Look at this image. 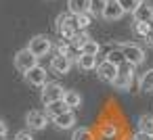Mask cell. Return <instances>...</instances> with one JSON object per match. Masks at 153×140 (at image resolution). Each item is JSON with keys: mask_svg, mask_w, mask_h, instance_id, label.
<instances>
[{"mask_svg": "<svg viewBox=\"0 0 153 140\" xmlns=\"http://www.w3.org/2000/svg\"><path fill=\"white\" fill-rule=\"evenodd\" d=\"M57 29H59V34H61V38L63 40H74V36L80 32V27H78V17L76 15H67V13H61L59 17H57Z\"/></svg>", "mask_w": 153, "mask_h": 140, "instance_id": "1", "label": "cell"}, {"mask_svg": "<svg viewBox=\"0 0 153 140\" xmlns=\"http://www.w3.org/2000/svg\"><path fill=\"white\" fill-rule=\"evenodd\" d=\"M27 50L36 57V59H42V57H46L51 50H53V42H51V38L48 36H34L32 40H30V44H27Z\"/></svg>", "mask_w": 153, "mask_h": 140, "instance_id": "2", "label": "cell"}, {"mask_svg": "<svg viewBox=\"0 0 153 140\" xmlns=\"http://www.w3.org/2000/svg\"><path fill=\"white\" fill-rule=\"evenodd\" d=\"M120 50L124 55V61L132 67H138L145 63V50L138 44H120Z\"/></svg>", "mask_w": 153, "mask_h": 140, "instance_id": "3", "label": "cell"}, {"mask_svg": "<svg viewBox=\"0 0 153 140\" xmlns=\"http://www.w3.org/2000/svg\"><path fill=\"white\" fill-rule=\"evenodd\" d=\"M63 94H65V88L59 84V82H48L42 92H40V98L44 105H51V102H57V100H63Z\"/></svg>", "mask_w": 153, "mask_h": 140, "instance_id": "4", "label": "cell"}, {"mask_svg": "<svg viewBox=\"0 0 153 140\" xmlns=\"http://www.w3.org/2000/svg\"><path fill=\"white\" fill-rule=\"evenodd\" d=\"M117 73H120V67L117 65H113L111 61H101L99 65H97V75H99V80L101 82H107V84H113L115 82V77H117Z\"/></svg>", "mask_w": 153, "mask_h": 140, "instance_id": "5", "label": "cell"}, {"mask_svg": "<svg viewBox=\"0 0 153 140\" xmlns=\"http://www.w3.org/2000/svg\"><path fill=\"white\" fill-rule=\"evenodd\" d=\"M99 140H122V125L117 121H103L99 125Z\"/></svg>", "mask_w": 153, "mask_h": 140, "instance_id": "6", "label": "cell"}, {"mask_svg": "<svg viewBox=\"0 0 153 140\" xmlns=\"http://www.w3.org/2000/svg\"><path fill=\"white\" fill-rule=\"evenodd\" d=\"M38 65V59L27 50V48H23V50H19L17 55H15V67L21 71V73H27L30 69H34Z\"/></svg>", "mask_w": 153, "mask_h": 140, "instance_id": "7", "label": "cell"}, {"mask_svg": "<svg viewBox=\"0 0 153 140\" xmlns=\"http://www.w3.org/2000/svg\"><path fill=\"white\" fill-rule=\"evenodd\" d=\"M48 121H51V117L46 115V111H30V113L25 115V123H27V127L34 130V132L44 130V127L48 125Z\"/></svg>", "mask_w": 153, "mask_h": 140, "instance_id": "8", "label": "cell"}, {"mask_svg": "<svg viewBox=\"0 0 153 140\" xmlns=\"http://www.w3.org/2000/svg\"><path fill=\"white\" fill-rule=\"evenodd\" d=\"M25 75V82L30 84V86H36V88H44L48 82H46V77H48V73H46V69L42 67V65H36L34 69H30L27 73H23Z\"/></svg>", "mask_w": 153, "mask_h": 140, "instance_id": "9", "label": "cell"}, {"mask_svg": "<svg viewBox=\"0 0 153 140\" xmlns=\"http://www.w3.org/2000/svg\"><path fill=\"white\" fill-rule=\"evenodd\" d=\"M130 69H132V65H128V63L120 65V73H117V77L113 82L115 90H122V92L130 90V86H132V73H130Z\"/></svg>", "mask_w": 153, "mask_h": 140, "instance_id": "10", "label": "cell"}, {"mask_svg": "<svg viewBox=\"0 0 153 140\" xmlns=\"http://www.w3.org/2000/svg\"><path fill=\"white\" fill-rule=\"evenodd\" d=\"M132 17H134V21H143V23H149L153 27V4L147 2V0H140V4L134 9Z\"/></svg>", "mask_w": 153, "mask_h": 140, "instance_id": "11", "label": "cell"}, {"mask_svg": "<svg viewBox=\"0 0 153 140\" xmlns=\"http://www.w3.org/2000/svg\"><path fill=\"white\" fill-rule=\"evenodd\" d=\"M71 59L67 57V55H55L53 59H51V69L55 71V73H59V75H67L69 73V69H71Z\"/></svg>", "mask_w": 153, "mask_h": 140, "instance_id": "12", "label": "cell"}, {"mask_svg": "<svg viewBox=\"0 0 153 140\" xmlns=\"http://www.w3.org/2000/svg\"><path fill=\"white\" fill-rule=\"evenodd\" d=\"M124 15H126V11L117 4V0H109L101 17H103L105 21H117V19H122Z\"/></svg>", "mask_w": 153, "mask_h": 140, "instance_id": "13", "label": "cell"}, {"mask_svg": "<svg viewBox=\"0 0 153 140\" xmlns=\"http://www.w3.org/2000/svg\"><path fill=\"white\" fill-rule=\"evenodd\" d=\"M53 123H55L59 130H71V127L76 125V113L69 109V111H65V113L53 117Z\"/></svg>", "mask_w": 153, "mask_h": 140, "instance_id": "14", "label": "cell"}, {"mask_svg": "<svg viewBox=\"0 0 153 140\" xmlns=\"http://www.w3.org/2000/svg\"><path fill=\"white\" fill-rule=\"evenodd\" d=\"M67 7H69V13L71 15H84V13H88L90 0H69Z\"/></svg>", "mask_w": 153, "mask_h": 140, "instance_id": "15", "label": "cell"}, {"mask_svg": "<svg viewBox=\"0 0 153 140\" xmlns=\"http://www.w3.org/2000/svg\"><path fill=\"white\" fill-rule=\"evenodd\" d=\"M76 63H78V67H80L82 71L97 69V65H99V63H97V57H92V55H84V52L78 57V61H76Z\"/></svg>", "mask_w": 153, "mask_h": 140, "instance_id": "16", "label": "cell"}, {"mask_svg": "<svg viewBox=\"0 0 153 140\" xmlns=\"http://www.w3.org/2000/svg\"><path fill=\"white\" fill-rule=\"evenodd\" d=\"M63 102L74 111V109H78V107L82 105V96H80V92H76V90H65V94H63Z\"/></svg>", "mask_w": 153, "mask_h": 140, "instance_id": "17", "label": "cell"}, {"mask_svg": "<svg viewBox=\"0 0 153 140\" xmlns=\"http://www.w3.org/2000/svg\"><path fill=\"white\" fill-rule=\"evenodd\" d=\"M138 88H140V92H153V69H147V71L140 75Z\"/></svg>", "mask_w": 153, "mask_h": 140, "instance_id": "18", "label": "cell"}, {"mask_svg": "<svg viewBox=\"0 0 153 140\" xmlns=\"http://www.w3.org/2000/svg\"><path fill=\"white\" fill-rule=\"evenodd\" d=\"M65 111H69V107L63 102V100H57V102H51V105H46V115L53 119V117H57V115H61V113H65Z\"/></svg>", "mask_w": 153, "mask_h": 140, "instance_id": "19", "label": "cell"}, {"mask_svg": "<svg viewBox=\"0 0 153 140\" xmlns=\"http://www.w3.org/2000/svg\"><path fill=\"white\" fill-rule=\"evenodd\" d=\"M138 132H145L149 136H153V117L151 115H140L138 117Z\"/></svg>", "mask_w": 153, "mask_h": 140, "instance_id": "20", "label": "cell"}, {"mask_svg": "<svg viewBox=\"0 0 153 140\" xmlns=\"http://www.w3.org/2000/svg\"><path fill=\"white\" fill-rule=\"evenodd\" d=\"M107 2H109V0H90L88 13H90L92 17H101L103 11H105V7H107Z\"/></svg>", "mask_w": 153, "mask_h": 140, "instance_id": "21", "label": "cell"}, {"mask_svg": "<svg viewBox=\"0 0 153 140\" xmlns=\"http://www.w3.org/2000/svg\"><path fill=\"white\" fill-rule=\"evenodd\" d=\"M71 140H97V138H94L92 130H88V127H78V130H74Z\"/></svg>", "mask_w": 153, "mask_h": 140, "instance_id": "22", "label": "cell"}, {"mask_svg": "<svg viewBox=\"0 0 153 140\" xmlns=\"http://www.w3.org/2000/svg\"><path fill=\"white\" fill-rule=\"evenodd\" d=\"M132 32L138 34L140 38H147L149 32H151V25L149 23H143V21H132Z\"/></svg>", "mask_w": 153, "mask_h": 140, "instance_id": "23", "label": "cell"}, {"mask_svg": "<svg viewBox=\"0 0 153 140\" xmlns=\"http://www.w3.org/2000/svg\"><path fill=\"white\" fill-rule=\"evenodd\" d=\"M82 52H84V55H92V57H97V55L101 52V44H99V42H94V40H88V42L84 44Z\"/></svg>", "mask_w": 153, "mask_h": 140, "instance_id": "24", "label": "cell"}, {"mask_svg": "<svg viewBox=\"0 0 153 140\" xmlns=\"http://www.w3.org/2000/svg\"><path fill=\"white\" fill-rule=\"evenodd\" d=\"M107 61H111V63H113V65H117V67L126 63V61H124V55H122V50H120V48L111 50V52L107 55Z\"/></svg>", "mask_w": 153, "mask_h": 140, "instance_id": "25", "label": "cell"}, {"mask_svg": "<svg viewBox=\"0 0 153 140\" xmlns=\"http://www.w3.org/2000/svg\"><path fill=\"white\" fill-rule=\"evenodd\" d=\"M117 4H120L126 13H134V9L140 4V0H117Z\"/></svg>", "mask_w": 153, "mask_h": 140, "instance_id": "26", "label": "cell"}, {"mask_svg": "<svg viewBox=\"0 0 153 140\" xmlns=\"http://www.w3.org/2000/svg\"><path fill=\"white\" fill-rule=\"evenodd\" d=\"M78 17V27L80 29H86L90 23H92V15L90 13H84V15H76Z\"/></svg>", "mask_w": 153, "mask_h": 140, "instance_id": "27", "label": "cell"}, {"mask_svg": "<svg viewBox=\"0 0 153 140\" xmlns=\"http://www.w3.org/2000/svg\"><path fill=\"white\" fill-rule=\"evenodd\" d=\"M15 140H34V134L30 130H21V132L15 134Z\"/></svg>", "mask_w": 153, "mask_h": 140, "instance_id": "28", "label": "cell"}, {"mask_svg": "<svg viewBox=\"0 0 153 140\" xmlns=\"http://www.w3.org/2000/svg\"><path fill=\"white\" fill-rule=\"evenodd\" d=\"M134 138H136V140H151V136H149V134H145V132H136V134H134Z\"/></svg>", "mask_w": 153, "mask_h": 140, "instance_id": "29", "label": "cell"}, {"mask_svg": "<svg viewBox=\"0 0 153 140\" xmlns=\"http://www.w3.org/2000/svg\"><path fill=\"white\" fill-rule=\"evenodd\" d=\"M9 132V127H7V123H4V119L0 117V134H7Z\"/></svg>", "mask_w": 153, "mask_h": 140, "instance_id": "30", "label": "cell"}, {"mask_svg": "<svg viewBox=\"0 0 153 140\" xmlns=\"http://www.w3.org/2000/svg\"><path fill=\"white\" fill-rule=\"evenodd\" d=\"M145 40H147V44H149V46H153V27H151V32H149V36H147Z\"/></svg>", "mask_w": 153, "mask_h": 140, "instance_id": "31", "label": "cell"}, {"mask_svg": "<svg viewBox=\"0 0 153 140\" xmlns=\"http://www.w3.org/2000/svg\"><path fill=\"white\" fill-rule=\"evenodd\" d=\"M124 140H136V138H134V134H132V136H126Z\"/></svg>", "mask_w": 153, "mask_h": 140, "instance_id": "32", "label": "cell"}, {"mask_svg": "<svg viewBox=\"0 0 153 140\" xmlns=\"http://www.w3.org/2000/svg\"><path fill=\"white\" fill-rule=\"evenodd\" d=\"M0 140H7V134H0Z\"/></svg>", "mask_w": 153, "mask_h": 140, "instance_id": "33", "label": "cell"}, {"mask_svg": "<svg viewBox=\"0 0 153 140\" xmlns=\"http://www.w3.org/2000/svg\"><path fill=\"white\" fill-rule=\"evenodd\" d=\"M151 140H153V136H151Z\"/></svg>", "mask_w": 153, "mask_h": 140, "instance_id": "34", "label": "cell"}]
</instances>
